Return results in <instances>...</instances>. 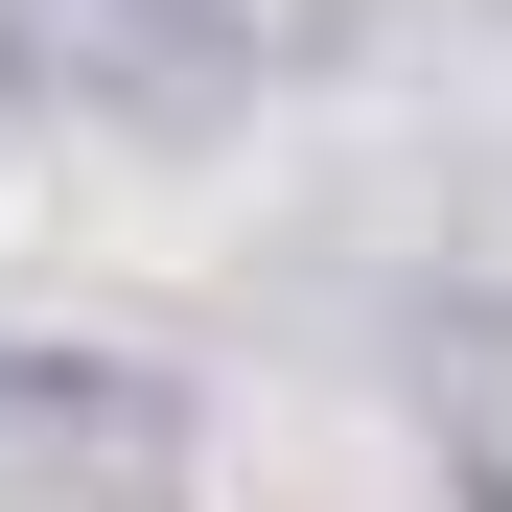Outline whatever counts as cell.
Returning <instances> with one entry per match:
<instances>
[{
  "label": "cell",
  "instance_id": "cell-1",
  "mask_svg": "<svg viewBox=\"0 0 512 512\" xmlns=\"http://www.w3.org/2000/svg\"><path fill=\"white\" fill-rule=\"evenodd\" d=\"M233 512H419V466H373V419H280V466H233Z\"/></svg>",
  "mask_w": 512,
  "mask_h": 512
}]
</instances>
